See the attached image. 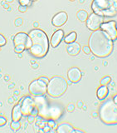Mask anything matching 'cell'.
Wrapping results in <instances>:
<instances>
[{
    "instance_id": "6",
    "label": "cell",
    "mask_w": 117,
    "mask_h": 133,
    "mask_svg": "<svg viewBox=\"0 0 117 133\" xmlns=\"http://www.w3.org/2000/svg\"><path fill=\"white\" fill-rule=\"evenodd\" d=\"M14 52L22 53L25 49H29L32 46V40L28 34L25 32H18L13 37Z\"/></svg>"
},
{
    "instance_id": "22",
    "label": "cell",
    "mask_w": 117,
    "mask_h": 133,
    "mask_svg": "<svg viewBox=\"0 0 117 133\" xmlns=\"http://www.w3.org/2000/svg\"><path fill=\"white\" fill-rule=\"evenodd\" d=\"M111 82V78L109 76H106V77H104L101 80V86H107L109 83Z\"/></svg>"
},
{
    "instance_id": "14",
    "label": "cell",
    "mask_w": 117,
    "mask_h": 133,
    "mask_svg": "<svg viewBox=\"0 0 117 133\" xmlns=\"http://www.w3.org/2000/svg\"><path fill=\"white\" fill-rule=\"evenodd\" d=\"M64 37V31L59 29V30L56 31L53 33V35L52 36L51 41H50V43H51L52 48H57L58 45L60 44L61 40L63 39Z\"/></svg>"
},
{
    "instance_id": "35",
    "label": "cell",
    "mask_w": 117,
    "mask_h": 133,
    "mask_svg": "<svg viewBox=\"0 0 117 133\" xmlns=\"http://www.w3.org/2000/svg\"><path fill=\"white\" fill-rule=\"evenodd\" d=\"M4 1L7 3H12V2H13V0H4Z\"/></svg>"
},
{
    "instance_id": "16",
    "label": "cell",
    "mask_w": 117,
    "mask_h": 133,
    "mask_svg": "<svg viewBox=\"0 0 117 133\" xmlns=\"http://www.w3.org/2000/svg\"><path fill=\"white\" fill-rule=\"evenodd\" d=\"M57 132L58 133H74L76 132V129L70 125L69 123H61L57 128Z\"/></svg>"
},
{
    "instance_id": "32",
    "label": "cell",
    "mask_w": 117,
    "mask_h": 133,
    "mask_svg": "<svg viewBox=\"0 0 117 133\" xmlns=\"http://www.w3.org/2000/svg\"><path fill=\"white\" fill-rule=\"evenodd\" d=\"M41 80H43L44 82H46L47 84H48V82H49V79L47 78V77H39Z\"/></svg>"
},
{
    "instance_id": "38",
    "label": "cell",
    "mask_w": 117,
    "mask_h": 133,
    "mask_svg": "<svg viewBox=\"0 0 117 133\" xmlns=\"http://www.w3.org/2000/svg\"><path fill=\"white\" fill-rule=\"evenodd\" d=\"M34 25H35V27H37V23H34Z\"/></svg>"
},
{
    "instance_id": "37",
    "label": "cell",
    "mask_w": 117,
    "mask_h": 133,
    "mask_svg": "<svg viewBox=\"0 0 117 133\" xmlns=\"http://www.w3.org/2000/svg\"><path fill=\"white\" fill-rule=\"evenodd\" d=\"M37 66H38V65H37V64H35L34 66H32V68H37Z\"/></svg>"
},
{
    "instance_id": "23",
    "label": "cell",
    "mask_w": 117,
    "mask_h": 133,
    "mask_svg": "<svg viewBox=\"0 0 117 133\" xmlns=\"http://www.w3.org/2000/svg\"><path fill=\"white\" fill-rule=\"evenodd\" d=\"M6 43H7V40L5 38V37L0 33V47H3V46L6 45Z\"/></svg>"
},
{
    "instance_id": "8",
    "label": "cell",
    "mask_w": 117,
    "mask_h": 133,
    "mask_svg": "<svg viewBox=\"0 0 117 133\" xmlns=\"http://www.w3.org/2000/svg\"><path fill=\"white\" fill-rule=\"evenodd\" d=\"M29 92L32 96H42L45 95L47 91V84L40 78L32 81L28 87Z\"/></svg>"
},
{
    "instance_id": "29",
    "label": "cell",
    "mask_w": 117,
    "mask_h": 133,
    "mask_svg": "<svg viewBox=\"0 0 117 133\" xmlns=\"http://www.w3.org/2000/svg\"><path fill=\"white\" fill-rule=\"evenodd\" d=\"M83 52H84L86 54H90L91 52V48L89 46H85V47H83Z\"/></svg>"
},
{
    "instance_id": "40",
    "label": "cell",
    "mask_w": 117,
    "mask_h": 133,
    "mask_svg": "<svg viewBox=\"0 0 117 133\" xmlns=\"http://www.w3.org/2000/svg\"><path fill=\"white\" fill-rule=\"evenodd\" d=\"M70 1H72L73 2V1H75V0H70Z\"/></svg>"
},
{
    "instance_id": "34",
    "label": "cell",
    "mask_w": 117,
    "mask_h": 133,
    "mask_svg": "<svg viewBox=\"0 0 117 133\" xmlns=\"http://www.w3.org/2000/svg\"><path fill=\"white\" fill-rule=\"evenodd\" d=\"M8 7H9V6H8V3L3 4V8H8Z\"/></svg>"
},
{
    "instance_id": "36",
    "label": "cell",
    "mask_w": 117,
    "mask_h": 133,
    "mask_svg": "<svg viewBox=\"0 0 117 133\" xmlns=\"http://www.w3.org/2000/svg\"><path fill=\"white\" fill-rule=\"evenodd\" d=\"M12 102H13V99H12V97L9 98V101H8V102L9 103H12Z\"/></svg>"
},
{
    "instance_id": "15",
    "label": "cell",
    "mask_w": 117,
    "mask_h": 133,
    "mask_svg": "<svg viewBox=\"0 0 117 133\" xmlns=\"http://www.w3.org/2000/svg\"><path fill=\"white\" fill-rule=\"evenodd\" d=\"M66 51L71 56H77L81 52V46L78 43L73 42V43H68L67 47H66Z\"/></svg>"
},
{
    "instance_id": "25",
    "label": "cell",
    "mask_w": 117,
    "mask_h": 133,
    "mask_svg": "<svg viewBox=\"0 0 117 133\" xmlns=\"http://www.w3.org/2000/svg\"><path fill=\"white\" fill-rule=\"evenodd\" d=\"M23 20L22 18H18L16 20H15V22H14V24H15V26L16 27H20L21 25L23 24Z\"/></svg>"
},
{
    "instance_id": "19",
    "label": "cell",
    "mask_w": 117,
    "mask_h": 133,
    "mask_svg": "<svg viewBox=\"0 0 117 133\" xmlns=\"http://www.w3.org/2000/svg\"><path fill=\"white\" fill-rule=\"evenodd\" d=\"M77 17L81 22H86L87 18H88V14L85 10H80L77 12Z\"/></svg>"
},
{
    "instance_id": "5",
    "label": "cell",
    "mask_w": 117,
    "mask_h": 133,
    "mask_svg": "<svg viewBox=\"0 0 117 133\" xmlns=\"http://www.w3.org/2000/svg\"><path fill=\"white\" fill-rule=\"evenodd\" d=\"M67 87V82L63 77L55 76L49 80L47 93L52 97H59L66 92Z\"/></svg>"
},
{
    "instance_id": "41",
    "label": "cell",
    "mask_w": 117,
    "mask_h": 133,
    "mask_svg": "<svg viewBox=\"0 0 117 133\" xmlns=\"http://www.w3.org/2000/svg\"><path fill=\"white\" fill-rule=\"evenodd\" d=\"M0 51H1V47H0Z\"/></svg>"
},
{
    "instance_id": "13",
    "label": "cell",
    "mask_w": 117,
    "mask_h": 133,
    "mask_svg": "<svg viewBox=\"0 0 117 133\" xmlns=\"http://www.w3.org/2000/svg\"><path fill=\"white\" fill-rule=\"evenodd\" d=\"M82 73L77 68H70L67 72V77L71 82H78L81 79Z\"/></svg>"
},
{
    "instance_id": "26",
    "label": "cell",
    "mask_w": 117,
    "mask_h": 133,
    "mask_svg": "<svg viewBox=\"0 0 117 133\" xmlns=\"http://www.w3.org/2000/svg\"><path fill=\"white\" fill-rule=\"evenodd\" d=\"M47 126L50 127V128H54V127H56V122H55V121L54 120H48L47 121Z\"/></svg>"
},
{
    "instance_id": "11",
    "label": "cell",
    "mask_w": 117,
    "mask_h": 133,
    "mask_svg": "<svg viewBox=\"0 0 117 133\" xmlns=\"http://www.w3.org/2000/svg\"><path fill=\"white\" fill-rule=\"evenodd\" d=\"M101 29L104 32H106L113 41L117 39V26L115 21L103 23L101 26Z\"/></svg>"
},
{
    "instance_id": "3",
    "label": "cell",
    "mask_w": 117,
    "mask_h": 133,
    "mask_svg": "<svg viewBox=\"0 0 117 133\" xmlns=\"http://www.w3.org/2000/svg\"><path fill=\"white\" fill-rule=\"evenodd\" d=\"M99 116L105 124H117V103H115L112 98L106 100L105 102L102 103L100 108Z\"/></svg>"
},
{
    "instance_id": "12",
    "label": "cell",
    "mask_w": 117,
    "mask_h": 133,
    "mask_svg": "<svg viewBox=\"0 0 117 133\" xmlns=\"http://www.w3.org/2000/svg\"><path fill=\"white\" fill-rule=\"evenodd\" d=\"M68 16L66 12H59L53 17L52 19V23L55 27H61L67 22Z\"/></svg>"
},
{
    "instance_id": "20",
    "label": "cell",
    "mask_w": 117,
    "mask_h": 133,
    "mask_svg": "<svg viewBox=\"0 0 117 133\" xmlns=\"http://www.w3.org/2000/svg\"><path fill=\"white\" fill-rule=\"evenodd\" d=\"M77 37V32H72L65 37L64 41H65L66 43H73V42L76 41Z\"/></svg>"
},
{
    "instance_id": "31",
    "label": "cell",
    "mask_w": 117,
    "mask_h": 133,
    "mask_svg": "<svg viewBox=\"0 0 117 133\" xmlns=\"http://www.w3.org/2000/svg\"><path fill=\"white\" fill-rule=\"evenodd\" d=\"M27 121L29 123H32L35 122V116L32 115H29L27 116Z\"/></svg>"
},
{
    "instance_id": "9",
    "label": "cell",
    "mask_w": 117,
    "mask_h": 133,
    "mask_svg": "<svg viewBox=\"0 0 117 133\" xmlns=\"http://www.w3.org/2000/svg\"><path fill=\"white\" fill-rule=\"evenodd\" d=\"M104 23V17L97 14H91L86 20V27L91 31H97L101 28V24Z\"/></svg>"
},
{
    "instance_id": "33",
    "label": "cell",
    "mask_w": 117,
    "mask_h": 133,
    "mask_svg": "<svg viewBox=\"0 0 117 133\" xmlns=\"http://www.w3.org/2000/svg\"><path fill=\"white\" fill-rule=\"evenodd\" d=\"M112 99H113V101H114L115 103H117V95H116V96H115V97H114L113 98H112Z\"/></svg>"
},
{
    "instance_id": "21",
    "label": "cell",
    "mask_w": 117,
    "mask_h": 133,
    "mask_svg": "<svg viewBox=\"0 0 117 133\" xmlns=\"http://www.w3.org/2000/svg\"><path fill=\"white\" fill-rule=\"evenodd\" d=\"M11 129L13 131H18V129H20L21 124L19 122V121H12V122L10 124Z\"/></svg>"
},
{
    "instance_id": "27",
    "label": "cell",
    "mask_w": 117,
    "mask_h": 133,
    "mask_svg": "<svg viewBox=\"0 0 117 133\" xmlns=\"http://www.w3.org/2000/svg\"><path fill=\"white\" fill-rule=\"evenodd\" d=\"M6 123H7V119L4 116H0V127H3L4 125H6Z\"/></svg>"
},
{
    "instance_id": "7",
    "label": "cell",
    "mask_w": 117,
    "mask_h": 133,
    "mask_svg": "<svg viewBox=\"0 0 117 133\" xmlns=\"http://www.w3.org/2000/svg\"><path fill=\"white\" fill-rule=\"evenodd\" d=\"M62 113H63V110L59 106L53 105V106H47L43 109L38 111V116H42V118L45 120H54L56 121L59 119Z\"/></svg>"
},
{
    "instance_id": "30",
    "label": "cell",
    "mask_w": 117,
    "mask_h": 133,
    "mask_svg": "<svg viewBox=\"0 0 117 133\" xmlns=\"http://www.w3.org/2000/svg\"><path fill=\"white\" fill-rule=\"evenodd\" d=\"M27 10V6H23V5H20L18 7V11L21 12H25Z\"/></svg>"
},
{
    "instance_id": "2",
    "label": "cell",
    "mask_w": 117,
    "mask_h": 133,
    "mask_svg": "<svg viewBox=\"0 0 117 133\" xmlns=\"http://www.w3.org/2000/svg\"><path fill=\"white\" fill-rule=\"evenodd\" d=\"M32 40V46L29 48L32 55L36 57H44L49 50V40L43 30L39 28L32 29L28 33Z\"/></svg>"
},
{
    "instance_id": "39",
    "label": "cell",
    "mask_w": 117,
    "mask_h": 133,
    "mask_svg": "<svg viewBox=\"0 0 117 133\" xmlns=\"http://www.w3.org/2000/svg\"><path fill=\"white\" fill-rule=\"evenodd\" d=\"M31 1H32V2H33V1H37V0H31Z\"/></svg>"
},
{
    "instance_id": "4",
    "label": "cell",
    "mask_w": 117,
    "mask_h": 133,
    "mask_svg": "<svg viewBox=\"0 0 117 133\" xmlns=\"http://www.w3.org/2000/svg\"><path fill=\"white\" fill-rule=\"evenodd\" d=\"M93 12L102 17H113L117 14V0H93Z\"/></svg>"
},
{
    "instance_id": "28",
    "label": "cell",
    "mask_w": 117,
    "mask_h": 133,
    "mask_svg": "<svg viewBox=\"0 0 117 133\" xmlns=\"http://www.w3.org/2000/svg\"><path fill=\"white\" fill-rule=\"evenodd\" d=\"M74 108H75L74 104L70 103V104H68V106H67V107H66V109H67V111L69 112H72L74 111Z\"/></svg>"
},
{
    "instance_id": "24",
    "label": "cell",
    "mask_w": 117,
    "mask_h": 133,
    "mask_svg": "<svg viewBox=\"0 0 117 133\" xmlns=\"http://www.w3.org/2000/svg\"><path fill=\"white\" fill-rule=\"evenodd\" d=\"M20 5H23V6H29L31 4V0H18Z\"/></svg>"
},
{
    "instance_id": "17",
    "label": "cell",
    "mask_w": 117,
    "mask_h": 133,
    "mask_svg": "<svg viewBox=\"0 0 117 133\" xmlns=\"http://www.w3.org/2000/svg\"><path fill=\"white\" fill-rule=\"evenodd\" d=\"M23 116L22 110H21V104H17L13 107L12 111V121H20Z\"/></svg>"
},
{
    "instance_id": "10",
    "label": "cell",
    "mask_w": 117,
    "mask_h": 133,
    "mask_svg": "<svg viewBox=\"0 0 117 133\" xmlns=\"http://www.w3.org/2000/svg\"><path fill=\"white\" fill-rule=\"evenodd\" d=\"M20 104H21V110H22L23 115L27 116L31 115L32 111L36 107L33 97H23Z\"/></svg>"
},
{
    "instance_id": "1",
    "label": "cell",
    "mask_w": 117,
    "mask_h": 133,
    "mask_svg": "<svg viewBox=\"0 0 117 133\" xmlns=\"http://www.w3.org/2000/svg\"><path fill=\"white\" fill-rule=\"evenodd\" d=\"M111 37L101 29L94 31L89 38V47L95 56L106 57L113 51L114 43Z\"/></svg>"
},
{
    "instance_id": "18",
    "label": "cell",
    "mask_w": 117,
    "mask_h": 133,
    "mask_svg": "<svg viewBox=\"0 0 117 133\" xmlns=\"http://www.w3.org/2000/svg\"><path fill=\"white\" fill-rule=\"evenodd\" d=\"M109 93V90H108V87L106 86H101L100 88L97 90V97L99 100H104Z\"/></svg>"
}]
</instances>
